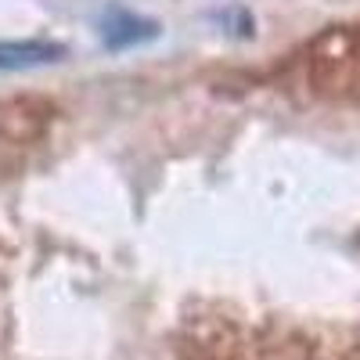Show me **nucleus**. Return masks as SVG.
<instances>
[{
    "label": "nucleus",
    "mask_w": 360,
    "mask_h": 360,
    "mask_svg": "<svg viewBox=\"0 0 360 360\" xmlns=\"http://www.w3.org/2000/svg\"><path fill=\"white\" fill-rule=\"evenodd\" d=\"M101 33H105V44H108L112 51H123V47H130V44L152 40L159 29H155V22L134 18V15H127V11H112V15L105 18V25H101Z\"/></svg>",
    "instance_id": "2"
},
{
    "label": "nucleus",
    "mask_w": 360,
    "mask_h": 360,
    "mask_svg": "<svg viewBox=\"0 0 360 360\" xmlns=\"http://www.w3.org/2000/svg\"><path fill=\"white\" fill-rule=\"evenodd\" d=\"M69 51L47 40H0V72H22L62 62Z\"/></svg>",
    "instance_id": "1"
}]
</instances>
